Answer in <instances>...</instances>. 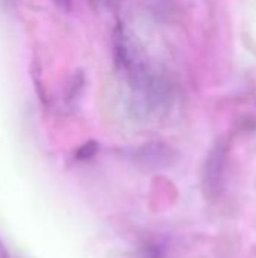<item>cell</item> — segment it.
Listing matches in <instances>:
<instances>
[{
	"label": "cell",
	"instance_id": "cell-6",
	"mask_svg": "<svg viewBox=\"0 0 256 258\" xmlns=\"http://www.w3.org/2000/svg\"><path fill=\"white\" fill-rule=\"evenodd\" d=\"M0 258H9V254L6 252V249H5L2 242H0Z\"/></svg>",
	"mask_w": 256,
	"mask_h": 258
},
{
	"label": "cell",
	"instance_id": "cell-2",
	"mask_svg": "<svg viewBox=\"0 0 256 258\" xmlns=\"http://www.w3.org/2000/svg\"><path fill=\"white\" fill-rule=\"evenodd\" d=\"M177 157L175 150L163 142H148L130 151V160L148 172H157L172 166Z\"/></svg>",
	"mask_w": 256,
	"mask_h": 258
},
{
	"label": "cell",
	"instance_id": "cell-5",
	"mask_svg": "<svg viewBox=\"0 0 256 258\" xmlns=\"http://www.w3.org/2000/svg\"><path fill=\"white\" fill-rule=\"evenodd\" d=\"M14 3H15V0H0V5H2L5 9H11V8L14 6Z\"/></svg>",
	"mask_w": 256,
	"mask_h": 258
},
{
	"label": "cell",
	"instance_id": "cell-1",
	"mask_svg": "<svg viewBox=\"0 0 256 258\" xmlns=\"http://www.w3.org/2000/svg\"><path fill=\"white\" fill-rule=\"evenodd\" d=\"M115 59L130 83L131 109L140 119L161 118L174 103V86L137 53L124 29L115 33Z\"/></svg>",
	"mask_w": 256,
	"mask_h": 258
},
{
	"label": "cell",
	"instance_id": "cell-4",
	"mask_svg": "<svg viewBox=\"0 0 256 258\" xmlns=\"http://www.w3.org/2000/svg\"><path fill=\"white\" fill-rule=\"evenodd\" d=\"M97 150H98L97 142H88V144H84V145H81V147L78 148V151H77V159H78V160H88V159H91V157L95 156Z\"/></svg>",
	"mask_w": 256,
	"mask_h": 258
},
{
	"label": "cell",
	"instance_id": "cell-3",
	"mask_svg": "<svg viewBox=\"0 0 256 258\" xmlns=\"http://www.w3.org/2000/svg\"><path fill=\"white\" fill-rule=\"evenodd\" d=\"M226 160H228V150L223 142L216 144L207 156L204 172H202V187L208 200H216L222 194Z\"/></svg>",
	"mask_w": 256,
	"mask_h": 258
}]
</instances>
